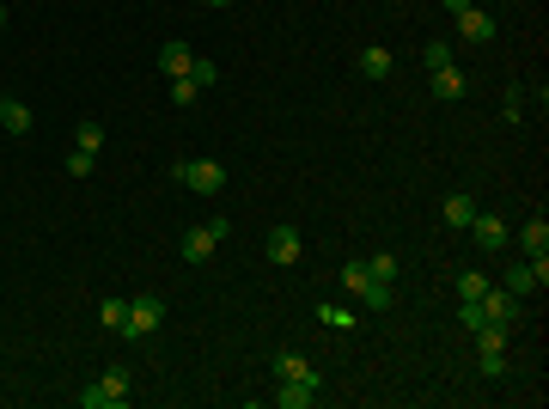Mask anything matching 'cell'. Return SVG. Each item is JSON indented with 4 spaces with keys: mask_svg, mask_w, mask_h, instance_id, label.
Segmentation results:
<instances>
[{
    "mask_svg": "<svg viewBox=\"0 0 549 409\" xmlns=\"http://www.w3.org/2000/svg\"><path fill=\"white\" fill-rule=\"evenodd\" d=\"M129 385H135L129 367H104V373L80 391V409H129V397H135Z\"/></svg>",
    "mask_w": 549,
    "mask_h": 409,
    "instance_id": "1",
    "label": "cell"
},
{
    "mask_svg": "<svg viewBox=\"0 0 549 409\" xmlns=\"http://www.w3.org/2000/svg\"><path fill=\"white\" fill-rule=\"evenodd\" d=\"M172 177L183 190H196V196H220L226 190V166L220 159H183V166H172Z\"/></svg>",
    "mask_w": 549,
    "mask_h": 409,
    "instance_id": "2",
    "label": "cell"
},
{
    "mask_svg": "<svg viewBox=\"0 0 549 409\" xmlns=\"http://www.w3.org/2000/svg\"><path fill=\"white\" fill-rule=\"evenodd\" d=\"M165 324V300L159 294H140V300H129V324H122V342H147L153 330Z\"/></svg>",
    "mask_w": 549,
    "mask_h": 409,
    "instance_id": "3",
    "label": "cell"
},
{
    "mask_svg": "<svg viewBox=\"0 0 549 409\" xmlns=\"http://www.w3.org/2000/svg\"><path fill=\"white\" fill-rule=\"evenodd\" d=\"M477 311H482V324H507V330H513L519 318H525V300L507 294V287H488V294L477 300Z\"/></svg>",
    "mask_w": 549,
    "mask_h": 409,
    "instance_id": "4",
    "label": "cell"
},
{
    "mask_svg": "<svg viewBox=\"0 0 549 409\" xmlns=\"http://www.w3.org/2000/svg\"><path fill=\"white\" fill-rule=\"evenodd\" d=\"M544 287H549V257H525V263L507 269V294H519V300H525V294H544Z\"/></svg>",
    "mask_w": 549,
    "mask_h": 409,
    "instance_id": "5",
    "label": "cell"
},
{
    "mask_svg": "<svg viewBox=\"0 0 549 409\" xmlns=\"http://www.w3.org/2000/svg\"><path fill=\"white\" fill-rule=\"evenodd\" d=\"M464 233H470V244H477L482 257H494V251L507 244V220H501V214H470V226H464Z\"/></svg>",
    "mask_w": 549,
    "mask_h": 409,
    "instance_id": "6",
    "label": "cell"
},
{
    "mask_svg": "<svg viewBox=\"0 0 549 409\" xmlns=\"http://www.w3.org/2000/svg\"><path fill=\"white\" fill-rule=\"evenodd\" d=\"M300 251H306V244H300V233H293V226H274L269 239H263V257H269V263H281V269H293V263H300Z\"/></svg>",
    "mask_w": 549,
    "mask_h": 409,
    "instance_id": "7",
    "label": "cell"
},
{
    "mask_svg": "<svg viewBox=\"0 0 549 409\" xmlns=\"http://www.w3.org/2000/svg\"><path fill=\"white\" fill-rule=\"evenodd\" d=\"M317 391H324V385H311V379H281L274 409H311V404H317Z\"/></svg>",
    "mask_w": 549,
    "mask_h": 409,
    "instance_id": "8",
    "label": "cell"
},
{
    "mask_svg": "<svg viewBox=\"0 0 549 409\" xmlns=\"http://www.w3.org/2000/svg\"><path fill=\"white\" fill-rule=\"evenodd\" d=\"M458 37H464V43H494V19H488L482 6H464V13H458Z\"/></svg>",
    "mask_w": 549,
    "mask_h": 409,
    "instance_id": "9",
    "label": "cell"
},
{
    "mask_svg": "<svg viewBox=\"0 0 549 409\" xmlns=\"http://www.w3.org/2000/svg\"><path fill=\"white\" fill-rule=\"evenodd\" d=\"M214 251H220V233H214V226H190V233H183V263H207Z\"/></svg>",
    "mask_w": 549,
    "mask_h": 409,
    "instance_id": "10",
    "label": "cell"
},
{
    "mask_svg": "<svg viewBox=\"0 0 549 409\" xmlns=\"http://www.w3.org/2000/svg\"><path fill=\"white\" fill-rule=\"evenodd\" d=\"M190 68H196V49H190V43H165V49H159V73H165V80H183Z\"/></svg>",
    "mask_w": 549,
    "mask_h": 409,
    "instance_id": "11",
    "label": "cell"
},
{
    "mask_svg": "<svg viewBox=\"0 0 549 409\" xmlns=\"http://www.w3.org/2000/svg\"><path fill=\"white\" fill-rule=\"evenodd\" d=\"M427 80H434V98H464V92H470V80L458 73V62H446V68H434Z\"/></svg>",
    "mask_w": 549,
    "mask_h": 409,
    "instance_id": "12",
    "label": "cell"
},
{
    "mask_svg": "<svg viewBox=\"0 0 549 409\" xmlns=\"http://www.w3.org/2000/svg\"><path fill=\"white\" fill-rule=\"evenodd\" d=\"M274 379H311V385H324L317 379V367H311L300 348H287V354H274Z\"/></svg>",
    "mask_w": 549,
    "mask_h": 409,
    "instance_id": "13",
    "label": "cell"
},
{
    "mask_svg": "<svg viewBox=\"0 0 549 409\" xmlns=\"http://www.w3.org/2000/svg\"><path fill=\"white\" fill-rule=\"evenodd\" d=\"M519 244H525V257H549V220H544V208L525 220V233H519Z\"/></svg>",
    "mask_w": 549,
    "mask_h": 409,
    "instance_id": "14",
    "label": "cell"
},
{
    "mask_svg": "<svg viewBox=\"0 0 549 409\" xmlns=\"http://www.w3.org/2000/svg\"><path fill=\"white\" fill-rule=\"evenodd\" d=\"M440 214H446V226H452V233H464V226H470V214H477V196H464V190H452Z\"/></svg>",
    "mask_w": 549,
    "mask_h": 409,
    "instance_id": "15",
    "label": "cell"
},
{
    "mask_svg": "<svg viewBox=\"0 0 549 409\" xmlns=\"http://www.w3.org/2000/svg\"><path fill=\"white\" fill-rule=\"evenodd\" d=\"M0 129H6V135H31V129H37V116H31V104H19V98H6V110H0Z\"/></svg>",
    "mask_w": 549,
    "mask_h": 409,
    "instance_id": "16",
    "label": "cell"
},
{
    "mask_svg": "<svg viewBox=\"0 0 549 409\" xmlns=\"http://www.w3.org/2000/svg\"><path fill=\"white\" fill-rule=\"evenodd\" d=\"M391 300H397V294H391V281H373V275H367V287H360V306H367V311H391Z\"/></svg>",
    "mask_w": 549,
    "mask_h": 409,
    "instance_id": "17",
    "label": "cell"
},
{
    "mask_svg": "<svg viewBox=\"0 0 549 409\" xmlns=\"http://www.w3.org/2000/svg\"><path fill=\"white\" fill-rule=\"evenodd\" d=\"M360 73H367V80H391V49H360Z\"/></svg>",
    "mask_w": 549,
    "mask_h": 409,
    "instance_id": "18",
    "label": "cell"
},
{
    "mask_svg": "<svg viewBox=\"0 0 549 409\" xmlns=\"http://www.w3.org/2000/svg\"><path fill=\"white\" fill-rule=\"evenodd\" d=\"M452 287H458V300H482V294H488V275H482V269H464Z\"/></svg>",
    "mask_w": 549,
    "mask_h": 409,
    "instance_id": "19",
    "label": "cell"
},
{
    "mask_svg": "<svg viewBox=\"0 0 549 409\" xmlns=\"http://www.w3.org/2000/svg\"><path fill=\"white\" fill-rule=\"evenodd\" d=\"M317 324H324V330H342V337H348V330H354V311H348V306H317Z\"/></svg>",
    "mask_w": 549,
    "mask_h": 409,
    "instance_id": "20",
    "label": "cell"
},
{
    "mask_svg": "<svg viewBox=\"0 0 549 409\" xmlns=\"http://www.w3.org/2000/svg\"><path fill=\"white\" fill-rule=\"evenodd\" d=\"M98 318H104V330H116V337H122V324H129V300H104Z\"/></svg>",
    "mask_w": 549,
    "mask_h": 409,
    "instance_id": "21",
    "label": "cell"
},
{
    "mask_svg": "<svg viewBox=\"0 0 549 409\" xmlns=\"http://www.w3.org/2000/svg\"><path fill=\"white\" fill-rule=\"evenodd\" d=\"M482 379H507V348H482Z\"/></svg>",
    "mask_w": 549,
    "mask_h": 409,
    "instance_id": "22",
    "label": "cell"
},
{
    "mask_svg": "<svg viewBox=\"0 0 549 409\" xmlns=\"http://www.w3.org/2000/svg\"><path fill=\"white\" fill-rule=\"evenodd\" d=\"M367 275H373V281H397V257H391V251L367 257Z\"/></svg>",
    "mask_w": 549,
    "mask_h": 409,
    "instance_id": "23",
    "label": "cell"
},
{
    "mask_svg": "<svg viewBox=\"0 0 549 409\" xmlns=\"http://www.w3.org/2000/svg\"><path fill=\"white\" fill-rule=\"evenodd\" d=\"M421 62H427V73H434V68H446V62H452V43H446V37H434V43L421 49Z\"/></svg>",
    "mask_w": 549,
    "mask_h": 409,
    "instance_id": "24",
    "label": "cell"
},
{
    "mask_svg": "<svg viewBox=\"0 0 549 409\" xmlns=\"http://www.w3.org/2000/svg\"><path fill=\"white\" fill-rule=\"evenodd\" d=\"M73 147H86V153H98V147H104V129L92 123V116L80 123V135H73Z\"/></svg>",
    "mask_w": 549,
    "mask_h": 409,
    "instance_id": "25",
    "label": "cell"
},
{
    "mask_svg": "<svg viewBox=\"0 0 549 409\" xmlns=\"http://www.w3.org/2000/svg\"><path fill=\"white\" fill-rule=\"evenodd\" d=\"M92 166H98V153H86V147L68 153V177H92Z\"/></svg>",
    "mask_w": 549,
    "mask_h": 409,
    "instance_id": "26",
    "label": "cell"
},
{
    "mask_svg": "<svg viewBox=\"0 0 549 409\" xmlns=\"http://www.w3.org/2000/svg\"><path fill=\"white\" fill-rule=\"evenodd\" d=\"M196 92H202V86H196L190 73H183V80H172V104H196Z\"/></svg>",
    "mask_w": 549,
    "mask_h": 409,
    "instance_id": "27",
    "label": "cell"
},
{
    "mask_svg": "<svg viewBox=\"0 0 549 409\" xmlns=\"http://www.w3.org/2000/svg\"><path fill=\"white\" fill-rule=\"evenodd\" d=\"M342 287H348V294H360V287H367V263H342Z\"/></svg>",
    "mask_w": 549,
    "mask_h": 409,
    "instance_id": "28",
    "label": "cell"
},
{
    "mask_svg": "<svg viewBox=\"0 0 549 409\" xmlns=\"http://www.w3.org/2000/svg\"><path fill=\"white\" fill-rule=\"evenodd\" d=\"M190 80H196V86H202V92H207V86L220 80V68H214V62H202V55H196V68H190Z\"/></svg>",
    "mask_w": 549,
    "mask_h": 409,
    "instance_id": "29",
    "label": "cell"
},
{
    "mask_svg": "<svg viewBox=\"0 0 549 409\" xmlns=\"http://www.w3.org/2000/svg\"><path fill=\"white\" fill-rule=\"evenodd\" d=\"M501 116H507V123H519V116H525V92H519V86L507 92V104H501Z\"/></svg>",
    "mask_w": 549,
    "mask_h": 409,
    "instance_id": "30",
    "label": "cell"
},
{
    "mask_svg": "<svg viewBox=\"0 0 549 409\" xmlns=\"http://www.w3.org/2000/svg\"><path fill=\"white\" fill-rule=\"evenodd\" d=\"M440 6H446L452 19H458V13H464V6H477V0H440Z\"/></svg>",
    "mask_w": 549,
    "mask_h": 409,
    "instance_id": "31",
    "label": "cell"
},
{
    "mask_svg": "<svg viewBox=\"0 0 549 409\" xmlns=\"http://www.w3.org/2000/svg\"><path fill=\"white\" fill-rule=\"evenodd\" d=\"M202 6H232V0H202Z\"/></svg>",
    "mask_w": 549,
    "mask_h": 409,
    "instance_id": "32",
    "label": "cell"
},
{
    "mask_svg": "<svg viewBox=\"0 0 549 409\" xmlns=\"http://www.w3.org/2000/svg\"><path fill=\"white\" fill-rule=\"evenodd\" d=\"M0 31H6V6H0Z\"/></svg>",
    "mask_w": 549,
    "mask_h": 409,
    "instance_id": "33",
    "label": "cell"
},
{
    "mask_svg": "<svg viewBox=\"0 0 549 409\" xmlns=\"http://www.w3.org/2000/svg\"><path fill=\"white\" fill-rule=\"evenodd\" d=\"M0 110H6V98H0Z\"/></svg>",
    "mask_w": 549,
    "mask_h": 409,
    "instance_id": "34",
    "label": "cell"
}]
</instances>
